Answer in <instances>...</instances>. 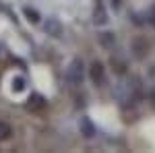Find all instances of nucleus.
<instances>
[{"instance_id":"1","label":"nucleus","mask_w":155,"mask_h":153,"mask_svg":"<svg viewBox=\"0 0 155 153\" xmlns=\"http://www.w3.org/2000/svg\"><path fill=\"white\" fill-rule=\"evenodd\" d=\"M139 95V87L134 85L132 79H120L116 85H114V97L118 99L120 104H132Z\"/></svg>"},{"instance_id":"2","label":"nucleus","mask_w":155,"mask_h":153,"mask_svg":"<svg viewBox=\"0 0 155 153\" xmlns=\"http://www.w3.org/2000/svg\"><path fill=\"white\" fill-rule=\"evenodd\" d=\"M64 79H66V83L68 85H72V87H77V85H83V79H85V66L83 62L79 58L71 60V64L66 66V72H64Z\"/></svg>"},{"instance_id":"3","label":"nucleus","mask_w":155,"mask_h":153,"mask_svg":"<svg viewBox=\"0 0 155 153\" xmlns=\"http://www.w3.org/2000/svg\"><path fill=\"white\" fill-rule=\"evenodd\" d=\"M44 31L52 37H60L62 35V25H60L58 19H48V23L44 25Z\"/></svg>"},{"instance_id":"4","label":"nucleus","mask_w":155,"mask_h":153,"mask_svg":"<svg viewBox=\"0 0 155 153\" xmlns=\"http://www.w3.org/2000/svg\"><path fill=\"white\" fill-rule=\"evenodd\" d=\"M91 79H93L95 85H104V81H106V71H104V66L99 62L91 64Z\"/></svg>"},{"instance_id":"5","label":"nucleus","mask_w":155,"mask_h":153,"mask_svg":"<svg viewBox=\"0 0 155 153\" xmlns=\"http://www.w3.org/2000/svg\"><path fill=\"white\" fill-rule=\"evenodd\" d=\"M93 23H95V25H106L107 23V12H106L104 4H101L99 0H97L95 11H93Z\"/></svg>"},{"instance_id":"6","label":"nucleus","mask_w":155,"mask_h":153,"mask_svg":"<svg viewBox=\"0 0 155 153\" xmlns=\"http://www.w3.org/2000/svg\"><path fill=\"white\" fill-rule=\"evenodd\" d=\"M79 128H81V135H83V137H87V139H91V137L95 135V126L91 124V120H89V118H81Z\"/></svg>"},{"instance_id":"7","label":"nucleus","mask_w":155,"mask_h":153,"mask_svg":"<svg viewBox=\"0 0 155 153\" xmlns=\"http://www.w3.org/2000/svg\"><path fill=\"white\" fill-rule=\"evenodd\" d=\"M27 108L29 110H41V108H46V99L41 97V95H31L29 97V101H27Z\"/></svg>"},{"instance_id":"8","label":"nucleus","mask_w":155,"mask_h":153,"mask_svg":"<svg viewBox=\"0 0 155 153\" xmlns=\"http://www.w3.org/2000/svg\"><path fill=\"white\" fill-rule=\"evenodd\" d=\"M23 12H25V17H27L31 23H39V12H37L35 8H31V6H25Z\"/></svg>"},{"instance_id":"9","label":"nucleus","mask_w":155,"mask_h":153,"mask_svg":"<svg viewBox=\"0 0 155 153\" xmlns=\"http://www.w3.org/2000/svg\"><path fill=\"white\" fill-rule=\"evenodd\" d=\"M99 42H101V46L112 48L116 44V37H114V33H101V35H99Z\"/></svg>"},{"instance_id":"10","label":"nucleus","mask_w":155,"mask_h":153,"mask_svg":"<svg viewBox=\"0 0 155 153\" xmlns=\"http://www.w3.org/2000/svg\"><path fill=\"white\" fill-rule=\"evenodd\" d=\"M11 126H8V124H6V122H4V120H0V141H4V139H8V137H11Z\"/></svg>"},{"instance_id":"11","label":"nucleus","mask_w":155,"mask_h":153,"mask_svg":"<svg viewBox=\"0 0 155 153\" xmlns=\"http://www.w3.org/2000/svg\"><path fill=\"white\" fill-rule=\"evenodd\" d=\"M12 89H15V91H23V89H25V79H23V77L12 79Z\"/></svg>"},{"instance_id":"12","label":"nucleus","mask_w":155,"mask_h":153,"mask_svg":"<svg viewBox=\"0 0 155 153\" xmlns=\"http://www.w3.org/2000/svg\"><path fill=\"white\" fill-rule=\"evenodd\" d=\"M151 101H153V106H155V89H153V93H151Z\"/></svg>"}]
</instances>
